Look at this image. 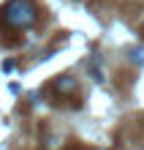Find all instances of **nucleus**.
<instances>
[{
    "label": "nucleus",
    "instance_id": "f257e3e1",
    "mask_svg": "<svg viewBox=\"0 0 144 150\" xmlns=\"http://www.w3.org/2000/svg\"><path fill=\"white\" fill-rule=\"evenodd\" d=\"M35 6L33 0H8L6 8H3V22L8 28H16V30H25L35 22Z\"/></svg>",
    "mask_w": 144,
    "mask_h": 150
},
{
    "label": "nucleus",
    "instance_id": "f03ea898",
    "mask_svg": "<svg viewBox=\"0 0 144 150\" xmlns=\"http://www.w3.org/2000/svg\"><path fill=\"white\" fill-rule=\"evenodd\" d=\"M125 57H128V63H131V66L141 68V66H144V47H141V44H136V47H131L128 52H125Z\"/></svg>",
    "mask_w": 144,
    "mask_h": 150
},
{
    "label": "nucleus",
    "instance_id": "7ed1b4c3",
    "mask_svg": "<svg viewBox=\"0 0 144 150\" xmlns=\"http://www.w3.org/2000/svg\"><path fill=\"white\" fill-rule=\"evenodd\" d=\"M74 90H76V79H71V76L55 79V93H74Z\"/></svg>",
    "mask_w": 144,
    "mask_h": 150
},
{
    "label": "nucleus",
    "instance_id": "20e7f679",
    "mask_svg": "<svg viewBox=\"0 0 144 150\" xmlns=\"http://www.w3.org/2000/svg\"><path fill=\"white\" fill-rule=\"evenodd\" d=\"M141 30H144V19H141Z\"/></svg>",
    "mask_w": 144,
    "mask_h": 150
},
{
    "label": "nucleus",
    "instance_id": "39448f33",
    "mask_svg": "<svg viewBox=\"0 0 144 150\" xmlns=\"http://www.w3.org/2000/svg\"><path fill=\"white\" fill-rule=\"evenodd\" d=\"M141 150H144V147H141Z\"/></svg>",
    "mask_w": 144,
    "mask_h": 150
}]
</instances>
